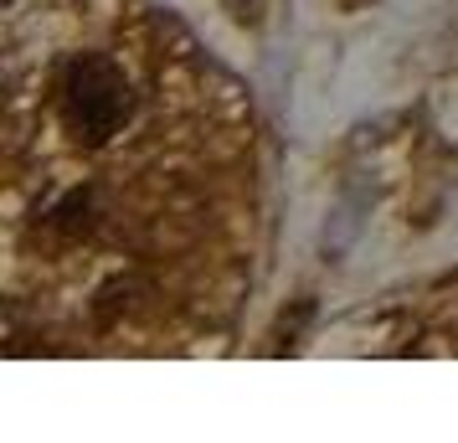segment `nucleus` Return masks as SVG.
<instances>
[{
    "mask_svg": "<svg viewBox=\"0 0 458 443\" xmlns=\"http://www.w3.org/2000/svg\"><path fill=\"white\" fill-rule=\"evenodd\" d=\"M52 237H63V243H78V237L93 233V191L78 186V191H67L57 207L47 211V222H42Z\"/></svg>",
    "mask_w": 458,
    "mask_h": 443,
    "instance_id": "2",
    "label": "nucleus"
},
{
    "mask_svg": "<svg viewBox=\"0 0 458 443\" xmlns=\"http://www.w3.org/2000/svg\"><path fill=\"white\" fill-rule=\"evenodd\" d=\"M63 124L78 145H108L134 114V88L124 67L104 52H78L63 67Z\"/></svg>",
    "mask_w": 458,
    "mask_h": 443,
    "instance_id": "1",
    "label": "nucleus"
}]
</instances>
